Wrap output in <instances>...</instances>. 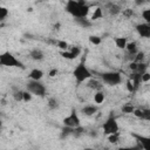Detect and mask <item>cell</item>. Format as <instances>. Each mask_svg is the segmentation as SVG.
Returning <instances> with one entry per match:
<instances>
[{
    "label": "cell",
    "mask_w": 150,
    "mask_h": 150,
    "mask_svg": "<svg viewBox=\"0 0 150 150\" xmlns=\"http://www.w3.org/2000/svg\"><path fill=\"white\" fill-rule=\"evenodd\" d=\"M64 9L73 18H87L90 11V6L82 0H67Z\"/></svg>",
    "instance_id": "obj_1"
},
{
    "label": "cell",
    "mask_w": 150,
    "mask_h": 150,
    "mask_svg": "<svg viewBox=\"0 0 150 150\" xmlns=\"http://www.w3.org/2000/svg\"><path fill=\"white\" fill-rule=\"evenodd\" d=\"M73 76H74L75 81L80 84V83H82V82H84V81L90 80V79L93 77V74H91V71L89 70V68L86 66V63L82 61V62H80V63L74 68V70H73Z\"/></svg>",
    "instance_id": "obj_2"
},
{
    "label": "cell",
    "mask_w": 150,
    "mask_h": 150,
    "mask_svg": "<svg viewBox=\"0 0 150 150\" xmlns=\"http://www.w3.org/2000/svg\"><path fill=\"white\" fill-rule=\"evenodd\" d=\"M0 64L4 66V67H20V68H23L22 62L19 61L9 52H4L0 55Z\"/></svg>",
    "instance_id": "obj_3"
},
{
    "label": "cell",
    "mask_w": 150,
    "mask_h": 150,
    "mask_svg": "<svg viewBox=\"0 0 150 150\" xmlns=\"http://www.w3.org/2000/svg\"><path fill=\"white\" fill-rule=\"evenodd\" d=\"M27 90L30 91L33 95L35 96H40V97H43L46 95V87L45 84L41 82V81H38V80H29L27 82V86H26Z\"/></svg>",
    "instance_id": "obj_4"
},
{
    "label": "cell",
    "mask_w": 150,
    "mask_h": 150,
    "mask_svg": "<svg viewBox=\"0 0 150 150\" xmlns=\"http://www.w3.org/2000/svg\"><path fill=\"white\" fill-rule=\"evenodd\" d=\"M101 80L108 86H117L122 82V75L118 71H104L101 74Z\"/></svg>",
    "instance_id": "obj_5"
},
{
    "label": "cell",
    "mask_w": 150,
    "mask_h": 150,
    "mask_svg": "<svg viewBox=\"0 0 150 150\" xmlns=\"http://www.w3.org/2000/svg\"><path fill=\"white\" fill-rule=\"evenodd\" d=\"M118 129H120L118 123L114 116L108 117L102 124V130H103V134H105V135L116 134V132H118Z\"/></svg>",
    "instance_id": "obj_6"
},
{
    "label": "cell",
    "mask_w": 150,
    "mask_h": 150,
    "mask_svg": "<svg viewBox=\"0 0 150 150\" xmlns=\"http://www.w3.org/2000/svg\"><path fill=\"white\" fill-rule=\"evenodd\" d=\"M63 124L67 125V127H71V128H76V127H80L81 124V121H80V117L76 112V110H71V112L66 116L63 118Z\"/></svg>",
    "instance_id": "obj_7"
},
{
    "label": "cell",
    "mask_w": 150,
    "mask_h": 150,
    "mask_svg": "<svg viewBox=\"0 0 150 150\" xmlns=\"http://www.w3.org/2000/svg\"><path fill=\"white\" fill-rule=\"evenodd\" d=\"M136 32L141 38L149 39L150 38V23L149 22H143V23L136 25Z\"/></svg>",
    "instance_id": "obj_8"
},
{
    "label": "cell",
    "mask_w": 150,
    "mask_h": 150,
    "mask_svg": "<svg viewBox=\"0 0 150 150\" xmlns=\"http://www.w3.org/2000/svg\"><path fill=\"white\" fill-rule=\"evenodd\" d=\"M132 137H135V139L138 142L139 146L144 150H150V137L149 136H143V135H138V134H131Z\"/></svg>",
    "instance_id": "obj_9"
},
{
    "label": "cell",
    "mask_w": 150,
    "mask_h": 150,
    "mask_svg": "<svg viewBox=\"0 0 150 150\" xmlns=\"http://www.w3.org/2000/svg\"><path fill=\"white\" fill-rule=\"evenodd\" d=\"M125 49H127V53H128V55L130 56L129 59H130L131 61H134V60H135V56H136V54L139 52V50H138V47H137V43H136L135 41L128 42V43H127V47H125Z\"/></svg>",
    "instance_id": "obj_10"
},
{
    "label": "cell",
    "mask_w": 150,
    "mask_h": 150,
    "mask_svg": "<svg viewBox=\"0 0 150 150\" xmlns=\"http://www.w3.org/2000/svg\"><path fill=\"white\" fill-rule=\"evenodd\" d=\"M80 53H81V49H80L79 47H71L69 50H64V52H62V56L66 57V59L71 60V59H75L76 56H79Z\"/></svg>",
    "instance_id": "obj_11"
},
{
    "label": "cell",
    "mask_w": 150,
    "mask_h": 150,
    "mask_svg": "<svg viewBox=\"0 0 150 150\" xmlns=\"http://www.w3.org/2000/svg\"><path fill=\"white\" fill-rule=\"evenodd\" d=\"M105 8H107V11H108V13H109L110 15H117V14H120V13L122 12V8L120 7V5H117V4H115V2H109V4H107Z\"/></svg>",
    "instance_id": "obj_12"
},
{
    "label": "cell",
    "mask_w": 150,
    "mask_h": 150,
    "mask_svg": "<svg viewBox=\"0 0 150 150\" xmlns=\"http://www.w3.org/2000/svg\"><path fill=\"white\" fill-rule=\"evenodd\" d=\"M29 57L33 60V61H41L45 59V54L41 49L39 48H34L29 52Z\"/></svg>",
    "instance_id": "obj_13"
},
{
    "label": "cell",
    "mask_w": 150,
    "mask_h": 150,
    "mask_svg": "<svg viewBox=\"0 0 150 150\" xmlns=\"http://www.w3.org/2000/svg\"><path fill=\"white\" fill-rule=\"evenodd\" d=\"M74 21L76 25H79L82 28H89L93 25V21L87 18H74Z\"/></svg>",
    "instance_id": "obj_14"
},
{
    "label": "cell",
    "mask_w": 150,
    "mask_h": 150,
    "mask_svg": "<svg viewBox=\"0 0 150 150\" xmlns=\"http://www.w3.org/2000/svg\"><path fill=\"white\" fill-rule=\"evenodd\" d=\"M97 110H98V108L96 107V105H94V104H87V105H84L83 108H82V114L83 115H86V116H93L94 114H96L97 112Z\"/></svg>",
    "instance_id": "obj_15"
},
{
    "label": "cell",
    "mask_w": 150,
    "mask_h": 150,
    "mask_svg": "<svg viewBox=\"0 0 150 150\" xmlns=\"http://www.w3.org/2000/svg\"><path fill=\"white\" fill-rule=\"evenodd\" d=\"M42 77H43V71H42L41 69L34 68V69H32L30 73H29V79H30V80H38V81H40Z\"/></svg>",
    "instance_id": "obj_16"
},
{
    "label": "cell",
    "mask_w": 150,
    "mask_h": 150,
    "mask_svg": "<svg viewBox=\"0 0 150 150\" xmlns=\"http://www.w3.org/2000/svg\"><path fill=\"white\" fill-rule=\"evenodd\" d=\"M114 41H115V45H116L117 48H120V49H125L127 43H128L127 38H124V36H118V38H115Z\"/></svg>",
    "instance_id": "obj_17"
},
{
    "label": "cell",
    "mask_w": 150,
    "mask_h": 150,
    "mask_svg": "<svg viewBox=\"0 0 150 150\" xmlns=\"http://www.w3.org/2000/svg\"><path fill=\"white\" fill-rule=\"evenodd\" d=\"M104 98H105V95H104V93H103L102 90H97V91L94 94V102L97 103V104L103 103Z\"/></svg>",
    "instance_id": "obj_18"
},
{
    "label": "cell",
    "mask_w": 150,
    "mask_h": 150,
    "mask_svg": "<svg viewBox=\"0 0 150 150\" xmlns=\"http://www.w3.org/2000/svg\"><path fill=\"white\" fill-rule=\"evenodd\" d=\"M88 87H89V88H91V89H96V90H100V89H101V87H102V84L100 83V81L90 79V81L88 82Z\"/></svg>",
    "instance_id": "obj_19"
},
{
    "label": "cell",
    "mask_w": 150,
    "mask_h": 150,
    "mask_svg": "<svg viewBox=\"0 0 150 150\" xmlns=\"http://www.w3.org/2000/svg\"><path fill=\"white\" fill-rule=\"evenodd\" d=\"M47 105H48V108H49V109H52V110L57 109V108H59V101H57L55 97H52V98H49V100H48Z\"/></svg>",
    "instance_id": "obj_20"
},
{
    "label": "cell",
    "mask_w": 150,
    "mask_h": 150,
    "mask_svg": "<svg viewBox=\"0 0 150 150\" xmlns=\"http://www.w3.org/2000/svg\"><path fill=\"white\" fill-rule=\"evenodd\" d=\"M103 16V12H102V9L100 8V7H97L96 9H95V12L93 13V15H91V21L93 20H98V19H101Z\"/></svg>",
    "instance_id": "obj_21"
},
{
    "label": "cell",
    "mask_w": 150,
    "mask_h": 150,
    "mask_svg": "<svg viewBox=\"0 0 150 150\" xmlns=\"http://www.w3.org/2000/svg\"><path fill=\"white\" fill-rule=\"evenodd\" d=\"M13 97H14V100L18 101V102L22 101V100H23V90H14Z\"/></svg>",
    "instance_id": "obj_22"
},
{
    "label": "cell",
    "mask_w": 150,
    "mask_h": 150,
    "mask_svg": "<svg viewBox=\"0 0 150 150\" xmlns=\"http://www.w3.org/2000/svg\"><path fill=\"white\" fill-rule=\"evenodd\" d=\"M134 111H135V108L131 104H124L122 107V112L124 114H134Z\"/></svg>",
    "instance_id": "obj_23"
},
{
    "label": "cell",
    "mask_w": 150,
    "mask_h": 150,
    "mask_svg": "<svg viewBox=\"0 0 150 150\" xmlns=\"http://www.w3.org/2000/svg\"><path fill=\"white\" fill-rule=\"evenodd\" d=\"M8 14H9V12H8V9L6 7H0V20L1 21L6 20V18L8 16Z\"/></svg>",
    "instance_id": "obj_24"
},
{
    "label": "cell",
    "mask_w": 150,
    "mask_h": 150,
    "mask_svg": "<svg viewBox=\"0 0 150 150\" xmlns=\"http://www.w3.org/2000/svg\"><path fill=\"white\" fill-rule=\"evenodd\" d=\"M142 18L144 19L145 22H149L150 23V8H146V9H143L142 11Z\"/></svg>",
    "instance_id": "obj_25"
},
{
    "label": "cell",
    "mask_w": 150,
    "mask_h": 150,
    "mask_svg": "<svg viewBox=\"0 0 150 150\" xmlns=\"http://www.w3.org/2000/svg\"><path fill=\"white\" fill-rule=\"evenodd\" d=\"M89 41H90V43H93V45H100L101 41H102V39H101L100 36H97V35H90V36H89Z\"/></svg>",
    "instance_id": "obj_26"
},
{
    "label": "cell",
    "mask_w": 150,
    "mask_h": 150,
    "mask_svg": "<svg viewBox=\"0 0 150 150\" xmlns=\"http://www.w3.org/2000/svg\"><path fill=\"white\" fill-rule=\"evenodd\" d=\"M118 138H120L118 132H116V134H111V135H108V141H109L110 143H117V142H118Z\"/></svg>",
    "instance_id": "obj_27"
},
{
    "label": "cell",
    "mask_w": 150,
    "mask_h": 150,
    "mask_svg": "<svg viewBox=\"0 0 150 150\" xmlns=\"http://www.w3.org/2000/svg\"><path fill=\"white\" fill-rule=\"evenodd\" d=\"M56 43H57V47L62 50H68L69 49V45L66 41H57Z\"/></svg>",
    "instance_id": "obj_28"
},
{
    "label": "cell",
    "mask_w": 150,
    "mask_h": 150,
    "mask_svg": "<svg viewBox=\"0 0 150 150\" xmlns=\"http://www.w3.org/2000/svg\"><path fill=\"white\" fill-rule=\"evenodd\" d=\"M32 93L30 91H28V90H26V91H23V102H29L30 100H32Z\"/></svg>",
    "instance_id": "obj_29"
},
{
    "label": "cell",
    "mask_w": 150,
    "mask_h": 150,
    "mask_svg": "<svg viewBox=\"0 0 150 150\" xmlns=\"http://www.w3.org/2000/svg\"><path fill=\"white\" fill-rule=\"evenodd\" d=\"M143 57H144V53L143 52H138L137 54H136V56H135V62H142V60H143Z\"/></svg>",
    "instance_id": "obj_30"
},
{
    "label": "cell",
    "mask_w": 150,
    "mask_h": 150,
    "mask_svg": "<svg viewBox=\"0 0 150 150\" xmlns=\"http://www.w3.org/2000/svg\"><path fill=\"white\" fill-rule=\"evenodd\" d=\"M134 14V12H132V9H129V8H127V9H124V11H122V15L123 16H127V18H130L131 15Z\"/></svg>",
    "instance_id": "obj_31"
},
{
    "label": "cell",
    "mask_w": 150,
    "mask_h": 150,
    "mask_svg": "<svg viewBox=\"0 0 150 150\" xmlns=\"http://www.w3.org/2000/svg\"><path fill=\"white\" fill-rule=\"evenodd\" d=\"M148 81H150V73L144 71L142 74V82H148Z\"/></svg>",
    "instance_id": "obj_32"
},
{
    "label": "cell",
    "mask_w": 150,
    "mask_h": 150,
    "mask_svg": "<svg viewBox=\"0 0 150 150\" xmlns=\"http://www.w3.org/2000/svg\"><path fill=\"white\" fill-rule=\"evenodd\" d=\"M127 88L129 91H134L135 90V87H134V83L131 82V80H128L127 81Z\"/></svg>",
    "instance_id": "obj_33"
},
{
    "label": "cell",
    "mask_w": 150,
    "mask_h": 150,
    "mask_svg": "<svg viewBox=\"0 0 150 150\" xmlns=\"http://www.w3.org/2000/svg\"><path fill=\"white\" fill-rule=\"evenodd\" d=\"M134 1H135L136 6H142V5L146 4V2H149V0H134Z\"/></svg>",
    "instance_id": "obj_34"
},
{
    "label": "cell",
    "mask_w": 150,
    "mask_h": 150,
    "mask_svg": "<svg viewBox=\"0 0 150 150\" xmlns=\"http://www.w3.org/2000/svg\"><path fill=\"white\" fill-rule=\"evenodd\" d=\"M57 74V69H52L49 73H48V75L50 76V77H53V76H55Z\"/></svg>",
    "instance_id": "obj_35"
},
{
    "label": "cell",
    "mask_w": 150,
    "mask_h": 150,
    "mask_svg": "<svg viewBox=\"0 0 150 150\" xmlns=\"http://www.w3.org/2000/svg\"><path fill=\"white\" fill-rule=\"evenodd\" d=\"M35 1H38V2H42V1H45V0H35Z\"/></svg>",
    "instance_id": "obj_36"
},
{
    "label": "cell",
    "mask_w": 150,
    "mask_h": 150,
    "mask_svg": "<svg viewBox=\"0 0 150 150\" xmlns=\"http://www.w3.org/2000/svg\"><path fill=\"white\" fill-rule=\"evenodd\" d=\"M149 1H150V0H149Z\"/></svg>",
    "instance_id": "obj_37"
}]
</instances>
